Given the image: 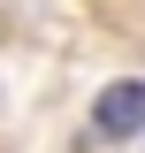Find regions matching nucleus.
I'll return each instance as SVG.
<instances>
[{
	"label": "nucleus",
	"mask_w": 145,
	"mask_h": 153,
	"mask_svg": "<svg viewBox=\"0 0 145 153\" xmlns=\"http://www.w3.org/2000/svg\"><path fill=\"white\" fill-rule=\"evenodd\" d=\"M92 130L99 138H138L145 130V84L138 76H122V84H107V92L92 100Z\"/></svg>",
	"instance_id": "obj_1"
}]
</instances>
